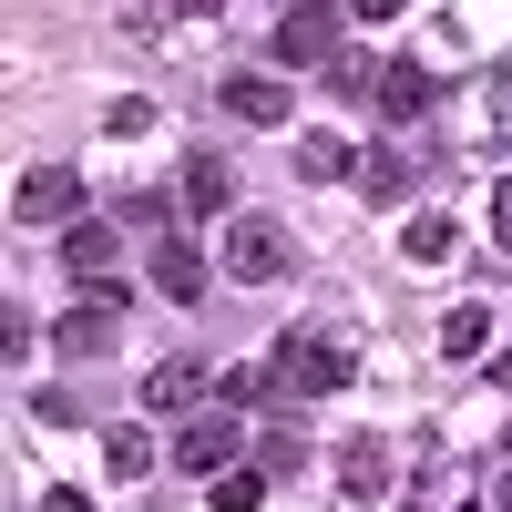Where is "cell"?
<instances>
[{"mask_svg": "<svg viewBox=\"0 0 512 512\" xmlns=\"http://www.w3.org/2000/svg\"><path fill=\"white\" fill-rule=\"evenodd\" d=\"M41 512H93V492H52V502H41Z\"/></svg>", "mask_w": 512, "mask_h": 512, "instance_id": "cell-25", "label": "cell"}, {"mask_svg": "<svg viewBox=\"0 0 512 512\" xmlns=\"http://www.w3.org/2000/svg\"><path fill=\"white\" fill-rule=\"evenodd\" d=\"M256 472H267V482L297 472V431H267V441H256Z\"/></svg>", "mask_w": 512, "mask_h": 512, "instance_id": "cell-22", "label": "cell"}, {"mask_svg": "<svg viewBox=\"0 0 512 512\" xmlns=\"http://www.w3.org/2000/svg\"><path fill=\"white\" fill-rule=\"evenodd\" d=\"M226 113H236V123H287V82H277V72H236V82H226Z\"/></svg>", "mask_w": 512, "mask_h": 512, "instance_id": "cell-12", "label": "cell"}, {"mask_svg": "<svg viewBox=\"0 0 512 512\" xmlns=\"http://www.w3.org/2000/svg\"><path fill=\"white\" fill-rule=\"evenodd\" d=\"M338 482H349L359 502H379V492H390V441H379V431H359L349 451H338Z\"/></svg>", "mask_w": 512, "mask_h": 512, "instance_id": "cell-11", "label": "cell"}, {"mask_svg": "<svg viewBox=\"0 0 512 512\" xmlns=\"http://www.w3.org/2000/svg\"><path fill=\"white\" fill-rule=\"evenodd\" d=\"M226 185H236L226 164H216V154H195V164H185V185H175V205H185V216H226Z\"/></svg>", "mask_w": 512, "mask_h": 512, "instance_id": "cell-14", "label": "cell"}, {"mask_svg": "<svg viewBox=\"0 0 512 512\" xmlns=\"http://www.w3.org/2000/svg\"><path fill=\"white\" fill-rule=\"evenodd\" d=\"M492 246H502V256H512V175H502V185H492Z\"/></svg>", "mask_w": 512, "mask_h": 512, "instance_id": "cell-23", "label": "cell"}, {"mask_svg": "<svg viewBox=\"0 0 512 512\" xmlns=\"http://www.w3.org/2000/svg\"><path fill=\"white\" fill-rule=\"evenodd\" d=\"M349 11H359V21H400V0H349Z\"/></svg>", "mask_w": 512, "mask_h": 512, "instance_id": "cell-24", "label": "cell"}, {"mask_svg": "<svg viewBox=\"0 0 512 512\" xmlns=\"http://www.w3.org/2000/svg\"><path fill=\"white\" fill-rule=\"evenodd\" d=\"M103 472H113V482H144V472H154V441H144V431H113V441H103Z\"/></svg>", "mask_w": 512, "mask_h": 512, "instance_id": "cell-18", "label": "cell"}, {"mask_svg": "<svg viewBox=\"0 0 512 512\" xmlns=\"http://www.w3.org/2000/svg\"><path fill=\"white\" fill-rule=\"evenodd\" d=\"M441 349H451V359H482V349H492V308H482V297L441 318Z\"/></svg>", "mask_w": 512, "mask_h": 512, "instance_id": "cell-15", "label": "cell"}, {"mask_svg": "<svg viewBox=\"0 0 512 512\" xmlns=\"http://www.w3.org/2000/svg\"><path fill=\"white\" fill-rule=\"evenodd\" d=\"M349 144H338V134H308V144H297V175H308V185H338V175H349Z\"/></svg>", "mask_w": 512, "mask_h": 512, "instance_id": "cell-17", "label": "cell"}, {"mask_svg": "<svg viewBox=\"0 0 512 512\" xmlns=\"http://www.w3.org/2000/svg\"><path fill=\"white\" fill-rule=\"evenodd\" d=\"M277 369H287L297 400H328V390H349V379H359L349 338H328V328H287V338H277Z\"/></svg>", "mask_w": 512, "mask_h": 512, "instance_id": "cell-1", "label": "cell"}, {"mask_svg": "<svg viewBox=\"0 0 512 512\" xmlns=\"http://www.w3.org/2000/svg\"><path fill=\"white\" fill-rule=\"evenodd\" d=\"M379 72H390V62H369V52H338V62H328L338 93H379Z\"/></svg>", "mask_w": 512, "mask_h": 512, "instance_id": "cell-21", "label": "cell"}, {"mask_svg": "<svg viewBox=\"0 0 512 512\" xmlns=\"http://www.w3.org/2000/svg\"><path fill=\"white\" fill-rule=\"evenodd\" d=\"M400 246L420 256V267H431V256H451V216H410V226H400Z\"/></svg>", "mask_w": 512, "mask_h": 512, "instance_id": "cell-19", "label": "cell"}, {"mask_svg": "<svg viewBox=\"0 0 512 512\" xmlns=\"http://www.w3.org/2000/svg\"><path fill=\"white\" fill-rule=\"evenodd\" d=\"M369 195H379V205H400V195H410V164H400L390 144H379V154H369Z\"/></svg>", "mask_w": 512, "mask_h": 512, "instance_id": "cell-20", "label": "cell"}, {"mask_svg": "<svg viewBox=\"0 0 512 512\" xmlns=\"http://www.w3.org/2000/svg\"><path fill=\"white\" fill-rule=\"evenodd\" d=\"M113 256H123V236H113V226H93V216H82V226H62V267H72L82 287H93V277H113Z\"/></svg>", "mask_w": 512, "mask_h": 512, "instance_id": "cell-9", "label": "cell"}, {"mask_svg": "<svg viewBox=\"0 0 512 512\" xmlns=\"http://www.w3.org/2000/svg\"><path fill=\"white\" fill-rule=\"evenodd\" d=\"M287 267H297V256H287V226H277V216H226V277L277 287Z\"/></svg>", "mask_w": 512, "mask_h": 512, "instance_id": "cell-4", "label": "cell"}, {"mask_svg": "<svg viewBox=\"0 0 512 512\" xmlns=\"http://www.w3.org/2000/svg\"><path fill=\"white\" fill-rule=\"evenodd\" d=\"M338 0H287V21H277V72H308V62H338L349 41H338Z\"/></svg>", "mask_w": 512, "mask_h": 512, "instance_id": "cell-3", "label": "cell"}, {"mask_svg": "<svg viewBox=\"0 0 512 512\" xmlns=\"http://www.w3.org/2000/svg\"><path fill=\"white\" fill-rule=\"evenodd\" d=\"M379 113H390V123H420V113H431V72H420V62H390V72H379Z\"/></svg>", "mask_w": 512, "mask_h": 512, "instance_id": "cell-13", "label": "cell"}, {"mask_svg": "<svg viewBox=\"0 0 512 512\" xmlns=\"http://www.w3.org/2000/svg\"><path fill=\"white\" fill-rule=\"evenodd\" d=\"M236 451H246V431H236V410H205V420H185L175 431V461L195 482H216V472H236Z\"/></svg>", "mask_w": 512, "mask_h": 512, "instance_id": "cell-6", "label": "cell"}, {"mask_svg": "<svg viewBox=\"0 0 512 512\" xmlns=\"http://www.w3.org/2000/svg\"><path fill=\"white\" fill-rule=\"evenodd\" d=\"M205 267H216V256H205L195 236H154V297H175V308H205V287H216Z\"/></svg>", "mask_w": 512, "mask_h": 512, "instance_id": "cell-7", "label": "cell"}, {"mask_svg": "<svg viewBox=\"0 0 512 512\" xmlns=\"http://www.w3.org/2000/svg\"><path fill=\"white\" fill-rule=\"evenodd\" d=\"M11 216L21 226H82V175L72 164H31V175L11 185Z\"/></svg>", "mask_w": 512, "mask_h": 512, "instance_id": "cell-5", "label": "cell"}, {"mask_svg": "<svg viewBox=\"0 0 512 512\" xmlns=\"http://www.w3.org/2000/svg\"><path fill=\"white\" fill-rule=\"evenodd\" d=\"M175 11H185V21H216V11H226V0H175Z\"/></svg>", "mask_w": 512, "mask_h": 512, "instance_id": "cell-26", "label": "cell"}, {"mask_svg": "<svg viewBox=\"0 0 512 512\" xmlns=\"http://www.w3.org/2000/svg\"><path fill=\"white\" fill-rule=\"evenodd\" d=\"M205 390H226L205 359H154V369H144V410H195Z\"/></svg>", "mask_w": 512, "mask_h": 512, "instance_id": "cell-8", "label": "cell"}, {"mask_svg": "<svg viewBox=\"0 0 512 512\" xmlns=\"http://www.w3.org/2000/svg\"><path fill=\"white\" fill-rule=\"evenodd\" d=\"M461 512H482V502H461Z\"/></svg>", "mask_w": 512, "mask_h": 512, "instance_id": "cell-28", "label": "cell"}, {"mask_svg": "<svg viewBox=\"0 0 512 512\" xmlns=\"http://www.w3.org/2000/svg\"><path fill=\"white\" fill-rule=\"evenodd\" d=\"M205 502H216V512H256V502H267V472H256V461H236V472L205 482Z\"/></svg>", "mask_w": 512, "mask_h": 512, "instance_id": "cell-16", "label": "cell"}, {"mask_svg": "<svg viewBox=\"0 0 512 512\" xmlns=\"http://www.w3.org/2000/svg\"><path fill=\"white\" fill-rule=\"evenodd\" d=\"M123 297H134L123 277H93V287H82V308H62L52 349H62V359H103V349H113V328H123Z\"/></svg>", "mask_w": 512, "mask_h": 512, "instance_id": "cell-2", "label": "cell"}, {"mask_svg": "<svg viewBox=\"0 0 512 512\" xmlns=\"http://www.w3.org/2000/svg\"><path fill=\"white\" fill-rule=\"evenodd\" d=\"M297 390H287V369L277 359H246V369H226V410H287Z\"/></svg>", "mask_w": 512, "mask_h": 512, "instance_id": "cell-10", "label": "cell"}, {"mask_svg": "<svg viewBox=\"0 0 512 512\" xmlns=\"http://www.w3.org/2000/svg\"><path fill=\"white\" fill-rule=\"evenodd\" d=\"M502 512H512V472H502Z\"/></svg>", "mask_w": 512, "mask_h": 512, "instance_id": "cell-27", "label": "cell"}]
</instances>
